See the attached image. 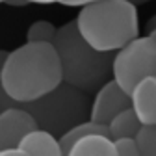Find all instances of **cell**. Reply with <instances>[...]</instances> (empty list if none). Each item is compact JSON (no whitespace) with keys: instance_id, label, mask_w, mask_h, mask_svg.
<instances>
[{"instance_id":"obj_1","label":"cell","mask_w":156,"mask_h":156,"mask_svg":"<svg viewBox=\"0 0 156 156\" xmlns=\"http://www.w3.org/2000/svg\"><path fill=\"white\" fill-rule=\"evenodd\" d=\"M62 82L63 71L56 47L26 41L8 54L0 86L11 99L30 102L56 89Z\"/></svg>"},{"instance_id":"obj_2","label":"cell","mask_w":156,"mask_h":156,"mask_svg":"<svg viewBox=\"0 0 156 156\" xmlns=\"http://www.w3.org/2000/svg\"><path fill=\"white\" fill-rule=\"evenodd\" d=\"M52 45L62 62L63 82L91 95L113 78L115 52L91 47L78 30L76 19L58 28Z\"/></svg>"},{"instance_id":"obj_3","label":"cell","mask_w":156,"mask_h":156,"mask_svg":"<svg viewBox=\"0 0 156 156\" xmlns=\"http://www.w3.org/2000/svg\"><path fill=\"white\" fill-rule=\"evenodd\" d=\"M76 24L86 41L102 52H117L140 37L138 8L130 0H99L82 6Z\"/></svg>"},{"instance_id":"obj_4","label":"cell","mask_w":156,"mask_h":156,"mask_svg":"<svg viewBox=\"0 0 156 156\" xmlns=\"http://www.w3.org/2000/svg\"><path fill=\"white\" fill-rule=\"evenodd\" d=\"M89 93L78 89L67 82H62L56 89L30 102H19L17 108L26 110L37 123V128H43L56 138H62L73 126L91 119Z\"/></svg>"},{"instance_id":"obj_5","label":"cell","mask_w":156,"mask_h":156,"mask_svg":"<svg viewBox=\"0 0 156 156\" xmlns=\"http://www.w3.org/2000/svg\"><path fill=\"white\" fill-rule=\"evenodd\" d=\"M147 76H156V41L149 34L136 37L113 58V80L130 95Z\"/></svg>"},{"instance_id":"obj_6","label":"cell","mask_w":156,"mask_h":156,"mask_svg":"<svg viewBox=\"0 0 156 156\" xmlns=\"http://www.w3.org/2000/svg\"><path fill=\"white\" fill-rule=\"evenodd\" d=\"M126 108H132V95L112 78L95 93L91 104V121L108 126L113 117Z\"/></svg>"},{"instance_id":"obj_7","label":"cell","mask_w":156,"mask_h":156,"mask_svg":"<svg viewBox=\"0 0 156 156\" xmlns=\"http://www.w3.org/2000/svg\"><path fill=\"white\" fill-rule=\"evenodd\" d=\"M37 128L35 119L23 108H9L0 113V151L19 149L21 141Z\"/></svg>"},{"instance_id":"obj_8","label":"cell","mask_w":156,"mask_h":156,"mask_svg":"<svg viewBox=\"0 0 156 156\" xmlns=\"http://www.w3.org/2000/svg\"><path fill=\"white\" fill-rule=\"evenodd\" d=\"M132 108L143 126H156V76H147L134 87Z\"/></svg>"},{"instance_id":"obj_9","label":"cell","mask_w":156,"mask_h":156,"mask_svg":"<svg viewBox=\"0 0 156 156\" xmlns=\"http://www.w3.org/2000/svg\"><path fill=\"white\" fill-rule=\"evenodd\" d=\"M19 149L24 151L28 156H65L60 138H56L54 134H50L43 128L32 130L21 141Z\"/></svg>"},{"instance_id":"obj_10","label":"cell","mask_w":156,"mask_h":156,"mask_svg":"<svg viewBox=\"0 0 156 156\" xmlns=\"http://www.w3.org/2000/svg\"><path fill=\"white\" fill-rule=\"evenodd\" d=\"M65 156H117L115 141L102 134L86 136L76 141Z\"/></svg>"},{"instance_id":"obj_11","label":"cell","mask_w":156,"mask_h":156,"mask_svg":"<svg viewBox=\"0 0 156 156\" xmlns=\"http://www.w3.org/2000/svg\"><path fill=\"white\" fill-rule=\"evenodd\" d=\"M143 128V123L140 121L138 113L134 108H126L121 113H117L108 125L110 130V140L117 141V140H125V138H132L136 140L140 136Z\"/></svg>"},{"instance_id":"obj_12","label":"cell","mask_w":156,"mask_h":156,"mask_svg":"<svg viewBox=\"0 0 156 156\" xmlns=\"http://www.w3.org/2000/svg\"><path fill=\"white\" fill-rule=\"evenodd\" d=\"M91 134H102V136H108L110 138V130L106 125H101V123H95V121H86V123H80L73 126L69 132H65L62 138H60V143H62V149H63V154H67L73 145L76 141H80L82 138H86V136H91Z\"/></svg>"},{"instance_id":"obj_13","label":"cell","mask_w":156,"mask_h":156,"mask_svg":"<svg viewBox=\"0 0 156 156\" xmlns=\"http://www.w3.org/2000/svg\"><path fill=\"white\" fill-rule=\"evenodd\" d=\"M58 28L48 21H35L26 32V41L30 43H54Z\"/></svg>"},{"instance_id":"obj_14","label":"cell","mask_w":156,"mask_h":156,"mask_svg":"<svg viewBox=\"0 0 156 156\" xmlns=\"http://www.w3.org/2000/svg\"><path fill=\"white\" fill-rule=\"evenodd\" d=\"M141 156H156V126H143L138 138Z\"/></svg>"},{"instance_id":"obj_15","label":"cell","mask_w":156,"mask_h":156,"mask_svg":"<svg viewBox=\"0 0 156 156\" xmlns=\"http://www.w3.org/2000/svg\"><path fill=\"white\" fill-rule=\"evenodd\" d=\"M115 149H117V156H141V149L138 145V140H132V138L117 140Z\"/></svg>"},{"instance_id":"obj_16","label":"cell","mask_w":156,"mask_h":156,"mask_svg":"<svg viewBox=\"0 0 156 156\" xmlns=\"http://www.w3.org/2000/svg\"><path fill=\"white\" fill-rule=\"evenodd\" d=\"M91 2H99V0H63V6H73V8H76V6H87V4H91Z\"/></svg>"},{"instance_id":"obj_17","label":"cell","mask_w":156,"mask_h":156,"mask_svg":"<svg viewBox=\"0 0 156 156\" xmlns=\"http://www.w3.org/2000/svg\"><path fill=\"white\" fill-rule=\"evenodd\" d=\"M0 156H28L21 149H9V151H0Z\"/></svg>"},{"instance_id":"obj_18","label":"cell","mask_w":156,"mask_h":156,"mask_svg":"<svg viewBox=\"0 0 156 156\" xmlns=\"http://www.w3.org/2000/svg\"><path fill=\"white\" fill-rule=\"evenodd\" d=\"M8 54H9V52L0 50V84H2V71H4V63H6V60H8Z\"/></svg>"},{"instance_id":"obj_19","label":"cell","mask_w":156,"mask_h":156,"mask_svg":"<svg viewBox=\"0 0 156 156\" xmlns=\"http://www.w3.org/2000/svg\"><path fill=\"white\" fill-rule=\"evenodd\" d=\"M145 30H147V34H151V32H154L156 30V13L147 21V24H145Z\"/></svg>"},{"instance_id":"obj_20","label":"cell","mask_w":156,"mask_h":156,"mask_svg":"<svg viewBox=\"0 0 156 156\" xmlns=\"http://www.w3.org/2000/svg\"><path fill=\"white\" fill-rule=\"evenodd\" d=\"M4 2L8 6H28V4H32L30 0H4Z\"/></svg>"},{"instance_id":"obj_21","label":"cell","mask_w":156,"mask_h":156,"mask_svg":"<svg viewBox=\"0 0 156 156\" xmlns=\"http://www.w3.org/2000/svg\"><path fill=\"white\" fill-rule=\"evenodd\" d=\"M30 2H35V4H62L63 0H30Z\"/></svg>"},{"instance_id":"obj_22","label":"cell","mask_w":156,"mask_h":156,"mask_svg":"<svg viewBox=\"0 0 156 156\" xmlns=\"http://www.w3.org/2000/svg\"><path fill=\"white\" fill-rule=\"evenodd\" d=\"M130 2H134L136 6H138V4H145V2H149V0H130Z\"/></svg>"},{"instance_id":"obj_23","label":"cell","mask_w":156,"mask_h":156,"mask_svg":"<svg viewBox=\"0 0 156 156\" xmlns=\"http://www.w3.org/2000/svg\"><path fill=\"white\" fill-rule=\"evenodd\" d=\"M149 35H151V37H152V39H154V41H156V30H154V32H151V34H149Z\"/></svg>"},{"instance_id":"obj_24","label":"cell","mask_w":156,"mask_h":156,"mask_svg":"<svg viewBox=\"0 0 156 156\" xmlns=\"http://www.w3.org/2000/svg\"><path fill=\"white\" fill-rule=\"evenodd\" d=\"M2 2H4V0H0V4H2Z\"/></svg>"}]
</instances>
